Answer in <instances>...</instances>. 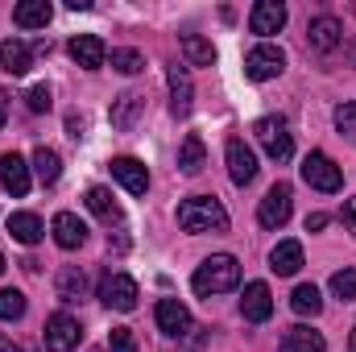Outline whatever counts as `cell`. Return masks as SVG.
I'll return each instance as SVG.
<instances>
[{
  "mask_svg": "<svg viewBox=\"0 0 356 352\" xmlns=\"http://www.w3.org/2000/svg\"><path fill=\"white\" fill-rule=\"evenodd\" d=\"M178 228L182 232H228V211L211 195H191L178 203Z\"/></svg>",
  "mask_w": 356,
  "mask_h": 352,
  "instance_id": "6da1fadb",
  "label": "cell"
},
{
  "mask_svg": "<svg viewBox=\"0 0 356 352\" xmlns=\"http://www.w3.org/2000/svg\"><path fill=\"white\" fill-rule=\"evenodd\" d=\"M191 286H195V294H203V298L224 294V290H236V286H241V262H236L232 253H216V257H207V262L195 269Z\"/></svg>",
  "mask_w": 356,
  "mask_h": 352,
  "instance_id": "7a4b0ae2",
  "label": "cell"
},
{
  "mask_svg": "<svg viewBox=\"0 0 356 352\" xmlns=\"http://www.w3.org/2000/svg\"><path fill=\"white\" fill-rule=\"evenodd\" d=\"M282 71H286V50L273 46V42H261V46H253V50L245 54V75H249L253 83L277 79Z\"/></svg>",
  "mask_w": 356,
  "mask_h": 352,
  "instance_id": "3957f363",
  "label": "cell"
},
{
  "mask_svg": "<svg viewBox=\"0 0 356 352\" xmlns=\"http://www.w3.org/2000/svg\"><path fill=\"white\" fill-rule=\"evenodd\" d=\"M253 133H257L261 150H266L273 162H286V158L294 154V137H290V129H286L282 116H261V120L253 125Z\"/></svg>",
  "mask_w": 356,
  "mask_h": 352,
  "instance_id": "277c9868",
  "label": "cell"
},
{
  "mask_svg": "<svg viewBox=\"0 0 356 352\" xmlns=\"http://www.w3.org/2000/svg\"><path fill=\"white\" fill-rule=\"evenodd\" d=\"M79 336H83L79 319H75V315H67V311H58V315H50V319H46L42 344H46V352H71L75 344H79Z\"/></svg>",
  "mask_w": 356,
  "mask_h": 352,
  "instance_id": "5b68a950",
  "label": "cell"
},
{
  "mask_svg": "<svg viewBox=\"0 0 356 352\" xmlns=\"http://www.w3.org/2000/svg\"><path fill=\"white\" fill-rule=\"evenodd\" d=\"M302 178H307L315 191H323V195H336V191L344 186L340 166H336L327 154H307V158H302Z\"/></svg>",
  "mask_w": 356,
  "mask_h": 352,
  "instance_id": "8992f818",
  "label": "cell"
},
{
  "mask_svg": "<svg viewBox=\"0 0 356 352\" xmlns=\"http://www.w3.org/2000/svg\"><path fill=\"white\" fill-rule=\"evenodd\" d=\"M99 298H104V307H112V311H133L137 298H141V290H137V282H133L129 273H104Z\"/></svg>",
  "mask_w": 356,
  "mask_h": 352,
  "instance_id": "52a82bcc",
  "label": "cell"
},
{
  "mask_svg": "<svg viewBox=\"0 0 356 352\" xmlns=\"http://www.w3.org/2000/svg\"><path fill=\"white\" fill-rule=\"evenodd\" d=\"M290 207H294V195H290V186H286V182H277V186H269V195L261 199L257 220H261L266 228H282V224L290 220Z\"/></svg>",
  "mask_w": 356,
  "mask_h": 352,
  "instance_id": "ba28073f",
  "label": "cell"
},
{
  "mask_svg": "<svg viewBox=\"0 0 356 352\" xmlns=\"http://www.w3.org/2000/svg\"><path fill=\"white\" fill-rule=\"evenodd\" d=\"M224 158H228V175H232L236 186H249V182L257 178V154H253L241 137H232V141H228Z\"/></svg>",
  "mask_w": 356,
  "mask_h": 352,
  "instance_id": "9c48e42d",
  "label": "cell"
},
{
  "mask_svg": "<svg viewBox=\"0 0 356 352\" xmlns=\"http://www.w3.org/2000/svg\"><path fill=\"white\" fill-rule=\"evenodd\" d=\"M29 170H33V166H29L21 154H4V158H0V186H4L8 195L25 199V195H29V182H33Z\"/></svg>",
  "mask_w": 356,
  "mask_h": 352,
  "instance_id": "30bf717a",
  "label": "cell"
},
{
  "mask_svg": "<svg viewBox=\"0 0 356 352\" xmlns=\"http://www.w3.org/2000/svg\"><path fill=\"white\" fill-rule=\"evenodd\" d=\"M158 328L170 336V340H182V336H191V328H195V319H191V311L178 303V298H162L158 303Z\"/></svg>",
  "mask_w": 356,
  "mask_h": 352,
  "instance_id": "8fae6325",
  "label": "cell"
},
{
  "mask_svg": "<svg viewBox=\"0 0 356 352\" xmlns=\"http://www.w3.org/2000/svg\"><path fill=\"white\" fill-rule=\"evenodd\" d=\"M307 42H311L315 54H332V50L344 42V25H340L336 17H315V21L307 25Z\"/></svg>",
  "mask_w": 356,
  "mask_h": 352,
  "instance_id": "7c38bea8",
  "label": "cell"
},
{
  "mask_svg": "<svg viewBox=\"0 0 356 352\" xmlns=\"http://www.w3.org/2000/svg\"><path fill=\"white\" fill-rule=\"evenodd\" d=\"M241 315H245L249 323H266L269 315H273V294H269L266 282H249V286H245V294H241Z\"/></svg>",
  "mask_w": 356,
  "mask_h": 352,
  "instance_id": "4fadbf2b",
  "label": "cell"
},
{
  "mask_svg": "<svg viewBox=\"0 0 356 352\" xmlns=\"http://www.w3.org/2000/svg\"><path fill=\"white\" fill-rule=\"evenodd\" d=\"M108 166H112V178H116L129 195H145V191H149V170H145L137 158H112Z\"/></svg>",
  "mask_w": 356,
  "mask_h": 352,
  "instance_id": "5bb4252c",
  "label": "cell"
},
{
  "mask_svg": "<svg viewBox=\"0 0 356 352\" xmlns=\"http://www.w3.org/2000/svg\"><path fill=\"white\" fill-rule=\"evenodd\" d=\"M282 25H286V4H277V0H257V4H253V13H249V29H253V33L269 38V33H277Z\"/></svg>",
  "mask_w": 356,
  "mask_h": 352,
  "instance_id": "9a60e30c",
  "label": "cell"
},
{
  "mask_svg": "<svg viewBox=\"0 0 356 352\" xmlns=\"http://www.w3.org/2000/svg\"><path fill=\"white\" fill-rule=\"evenodd\" d=\"M67 50H71V58H75L83 71H99V67H104V58H108V50H104V42H99L95 33H75Z\"/></svg>",
  "mask_w": 356,
  "mask_h": 352,
  "instance_id": "2e32d148",
  "label": "cell"
},
{
  "mask_svg": "<svg viewBox=\"0 0 356 352\" xmlns=\"http://www.w3.org/2000/svg\"><path fill=\"white\" fill-rule=\"evenodd\" d=\"M141 108H145V95H137V91H124V95H116V99H112V108H108V120H112V129L129 133V129L137 125Z\"/></svg>",
  "mask_w": 356,
  "mask_h": 352,
  "instance_id": "e0dca14e",
  "label": "cell"
},
{
  "mask_svg": "<svg viewBox=\"0 0 356 352\" xmlns=\"http://www.w3.org/2000/svg\"><path fill=\"white\" fill-rule=\"evenodd\" d=\"M166 83H170V112L175 116H186L191 108H195V88H191V75H186V67H170L166 71Z\"/></svg>",
  "mask_w": 356,
  "mask_h": 352,
  "instance_id": "ac0fdd59",
  "label": "cell"
},
{
  "mask_svg": "<svg viewBox=\"0 0 356 352\" xmlns=\"http://www.w3.org/2000/svg\"><path fill=\"white\" fill-rule=\"evenodd\" d=\"M50 232H54V241H58L63 249H79V245L88 241V224H83L75 211H58L54 224H50Z\"/></svg>",
  "mask_w": 356,
  "mask_h": 352,
  "instance_id": "d6986e66",
  "label": "cell"
},
{
  "mask_svg": "<svg viewBox=\"0 0 356 352\" xmlns=\"http://www.w3.org/2000/svg\"><path fill=\"white\" fill-rule=\"evenodd\" d=\"M29 63H33V46H25L21 38H4V42H0V67H4L8 75H25Z\"/></svg>",
  "mask_w": 356,
  "mask_h": 352,
  "instance_id": "ffe728a7",
  "label": "cell"
},
{
  "mask_svg": "<svg viewBox=\"0 0 356 352\" xmlns=\"http://www.w3.org/2000/svg\"><path fill=\"white\" fill-rule=\"evenodd\" d=\"M323 349H327L323 332H315V328H307V323H294V328L286 332V340H282L277 352H323Z\"/></svg>",
  "mask_w": 356,
  "mask_h": 352,
  "instance_id": "44dd1931",
  "label": "cell"
},
{
  "mask_svg": "<svg viewBox=\"0 0 356 352\" xmlns=\"http://www.w3.org/2000/svg\"><path fill=\"white\" fill-rule=\"evenodd\" d=\"M269 269L282 273V278L298 273V269H302V245H298V241H277L273 253H269Z\"/></svg>",
  "mask_w": 356,
  "mask_h": 352,
  "instance_id": "7402d4cb",
  "label": "cell"
},
{
  "mask_svg": "<svg viewBox=\"0 0 356 352\" xmlns=\"http://www.w3.org/2000/svg\"><path fill=\"white\" fill-rule=\"evenodd\" d=\"M50 4L46 0H21L17 8H13V21L21 25V29H46L50 25Z\"/></svg>",
  "mask_w": 356,
  "mask_h": 352,
  "instance_id": "603a6c76",
  "label": "cell"
},
{
  "mask_svg": "<svg viewBox=\"0 0 356 352\" xmlns=\"http://www.w3.org/2000/svg\"><path fill=\"white\" fill-rule=\"evenodd\" d=\"M8 232H13V241H21V245H38V241L46 237V228H42V220H38L33 211H13V216H8Z\"/></svg>",
  "mask_w": 356,
  "mask_h": 352,
  "instance_id": "cb8c5ba5",
  "label": "cell"
},
{
  "mask_svg": "<svg viewBox=\"0 0 356 352\" xmlns=\"http://www.w3.org/2000/svg\"><path fill=\"white\" fill-rule=\"evenodd\" d=\"M88 207L99 216V220H104V224H120V216H124V211H120V203L112 199V191H108V186H91V191H88Z\"/></svg>",
  "mask_w": 356,
  "mask_h": 352,
  "instance_id": "d4e9b609",
  "label": "cell"
},
{
  "mask_svg": "<svg viewBox=\"0 0 356 352\" xmlns=\"http://www.w3.org/2000/svg\"><path fill=\"white\" fill-rule=\"evenodd\" d=\"M182 54H186V63L191 67H211L216 63V46L207 42V38H199V33H182Z\"/></svg>",
  "mask_w": 356,
  "mask_h": 352,
  "instance_id": "484cf974",
  "label": "cell"
},
{
  "mask_svg": "<svg viewBox=\"0 0 356 352\" xmlns=\"http://www.w3.org/2000/svg\"><path fill=\"white\" fill-rule=\"evenodd\" d=\"M83 290H88L83 269H79V265H63V269H58V298H63V303H79Z\"/></svg>",
  "mask_w": 356,
  "mask_h": 352,
  "instance_id": "4316f807",
  "label": "cell"
},
{
  "mask_svg": "<svg viewBox=\"0 0 356 352\" xmlns=\"http://www.w3.org/2000/svg\"><path fill=\"white\" fill-rule=\"evenodd\" d=\"M178 170L186 178H195L203 170V137H199V133H186V141H182V150H178Z\"/></svg>",
  "mask_w": 356,
  "mask_h": 352,
  "instance_id": "83f0119b",
  "label": "cell"
},
{
  "mask_svg": "<svg viewBox=\"0 0 356 352\" xmlns=\"http://www.w3.org/2000/svg\"><path fill=\"white\" fill-rule=\"evenodd\" d=\"M33 175L42 178L46 186H54V182L63 178V158H58L54 150H46V145H38V150H33Z\"/></svg>",
  "mask_w": 356,
  "mask_h": 352,
  "instance_id": "f1b7e54d",
  "label": "cell"
},
{
  "mask_svg": "<svg viewBox=\"0 0 356 352\" xmlns=\"http://www.w3.org/2000/svg\"><path fill=\"white\" fill-rule=\"evenodd\" d=\"M290 307H294V315H302V319L311 315V319H315V315L323 311V294H319L315 286H298V290L290 294Z\"/></svg>",
  "mask_w": 356,
  "mask_h": 352,
  "instance_id": "f546056e",
  "label": "cell"
},
{
  "mask_svg": "<svg viewBox=\"0 0 356 352\" xmlns=\"http://www.w3.org/2000/svg\"><path fill=\"white\" fill-rule=\"evenodd\" d=\"M112 67L120 75H137V71H145V58L137 50H112Z\"/></svg>",
  "mask_w": 356,
  "mask_h": 352,
  "instance_id": "4dcf8cb0",
  "label": "cell"
},
{
  "mask_svg": "<svg viewBox=\"0 0 356 352\" xmlns=\"http://www.w3.org/2000/svg\"><path fill=\"white\" fill-rule=\"evenodd\" d=\"M25 315V294L21 290H0V319H21Z\"/></svg>",
  "mask_w": 356,
  "mask_h": 352,
  "instance_id": "1f68e13d",
  "label": "cell"
},
{
  "mask_svg": "<svg viewBox=\"0 0 356 352\" xmlns=\"http://www.w3.org/2000/svg\"><path fill=\"white\" fill-rule=\"evenodd\" d=\"M332 294L336 298H356V269H340V273H332Z\"/></svg>",
  "mask_w": 356,
  "mask_h": 352,
  "instance_id": "d6a6232c",
  "label": "cell"
},
{
  "mask_svg": "<svg viewBox=\"0 0 356 352\" xmlns=\"http://www.w3.org/2000/svg\"><path fill=\"white\" fill-rule=\"evenodd\" d=\"M336 129L356 141V104H340V108H336Z\"/></svg>",
  "mask_w": 356,
  "mask_h": 352,
  "instance_id": "836d02e7",
  "label": "cell"
},
{
  "mask_svg": "<svg viewBox=\"0 0 356 352\" xmlns=\"http://www.w3.org/2000/svg\"><path fill=\"white\" fill-rule=\"evenodd\" d=\"M25 104H29V112H50V88H46V83L29 88L25 91Z\"/></svg>",
  "mask_w": 356,
  "mask_h": 352,
  "instance_id": "e575fe53",
  "label": "cell"
},
{
  "mask_svg": "<svg viewBox=\"0 0 356 352\" xmlns=\"http://www.w3.org/2000/svg\"><path fill=\"white\" fill-rule=\"evenodd\" d=\"M108 349H112V352H137V340H133V332H129V328H112Z\"/></svg>",
  "mask_w": 356,
  "mask_h": 352,
  "instance_id": "d590c367",
  "label": "cell"
},
{
  "mask_svg": "<svg viewBox=\"0 0 356 352\" xmlns=\"http://www.w3.org/2000/svg\"><path fill=\"white\" fill-rule=\"evenodd\" d=\"M319 228H327V216H323V211L307 216V232H319Z\"/></svg>",
  "mask_w": 356,
  "mask_h": 352,
  "instance_id": "8d00e7d4",
  "label": "cell"
},
{
  "mask_svg": "<svg viewBox=\"0 0 356 352\" xmlns=\"http://www.w3.org/2000/svg\"><path fill=\"white\" fill-rule=\"evenodd\" d=\"M344 224L356 232V199H348V203H344Z\"/></svg>",
  "mask_w": 356,
  "mask_h": 352,
  "instance_id": "74e56055",
  "label": "cell"
},
{
  "mask_svg": "<svg viewBox=\"0 0 356 352\" xmlns=\"http://www.w3.org/2000/svg\"><path fill=\"white\" fill-rule=\"evenodd\" d=\"M0 352H21V344H13V340H8V336L0 332Z\"/></svg>",
  "mask_w": 356,
  "mask_h": 352,
  "instance_id": "f35d334b",
  "label": "cell"
},
{
  "mask_svg": "<svg viewBox=\"0 0 356 352\" xmlns=\"http://www.w3.org/2000/svg\"><path fill=\"white\" fill-rule=\"evenodd\" d=\"M4 120H8V95L0 91V129H4Z\"/></svg>",
  "mask_w": 356,
  "mask_h": 352,
  "instance_id": "ab89813d",
  "label": "cell"
},
{
  "mask_svg": "<svg viewBox=\"0 0 356 352\" xmlns=\"http://www.w3.org/2000/svg\"><path fill=\"white\" fill-rule=\"evenodd\" d=\"M348 58H353V67H356V38L348 42Z\"/></svg>",
  "mask_w": 356,
  "mask_h": 352,
  "instance_id": "60d3db41",
  "label": "cell"
},
{
  "mask_svg": "<svg viewBox=\"0 0 356 352\" xmlns=\"http://www.w3.org/2000/svg\"><path fill=\"white\" fill-rule=\"evenodd\" d=\"M348 352H356V328H353V336H348Z\"/></svg>",
  "mask_w": 356,
  "mask_h": 352,
  "instance_id": "b9f144b4",
  "label": "cell"
},
{
  "mask_svg": "<svg viewBox=\"0 0 356 352\" xmlns=\"http://www.w3.org/2000/svg\"><path fill=\"white\" fill-rule=\"evenodd\" d=\"M0 273H4V253H0Z\"/></svg>",
  "mask_w": 356,
  "mask_h": 352,
  "instance_id": "7bdbcfd3",
  "label": "cell"
}]
</instances>
